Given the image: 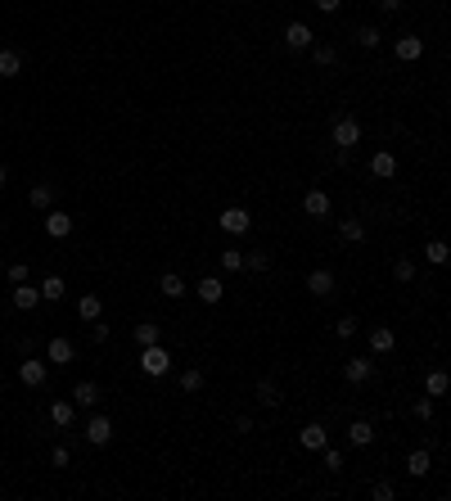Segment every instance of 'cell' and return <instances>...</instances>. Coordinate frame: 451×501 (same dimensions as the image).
Here are the masks:
<instances>
[{
  "mask_svg": "<svg viewBox=\"0 0 451 501\" xmlns=\"http://www.w3.org/2000/svg\"><path fill=\"white\" fill-rule=\"evenodd\" d=\"M393 280H398V284H411V280H415V262H411V258H398V262H393Z\"/></svg>",
  "mask_w": 451,
  "mask_h": 501,
  "instance_id": "30",
  "label": "cell"
},
{
  "mask_svg": "<svg viewBox=\"0 0 451 501\" xmlns=\"http://www.w3.org/2000/svg\"><path fill=\"white\" fill-rule=\"evenodd\" d=\"M45 235H50V240H64V235H73V217H68L64 208L45 217Z\"/></svg>",
  "mask_w": 451,
  "mask_h": 501,
  "instance_id": "11",
  "label": "cell"
},
{
  "mask_svg": "<svg viewBox=\"0 0 451 501\" xmlns=\"http://www.w3.org/2000/svg\"><path fill=\"white\" fill-rule=\"evenodd\" d=\"M429 469H433L429 452H411V456H406V474H411V479H424Z\"/></svg>",
  "mask_w": 451,
  "mask_h": 501,
  "instance_id": "22",
  "label": "cell"
},
{
  "mask_svg": "<svg viewBox=\"0 0 451 501\" xmlns=\"http://www.w3.org/2000/svg\"><path fill=\"white\" fill-rule=\"evenodd\" d=\"M334 59H339L334 45H316V64H321V68H334Z\"/></svg>",
  "mask_w": 451,
  "mask_h": 501,
  "instance_id": "37",
  "label": "cell"
},
{
  "mask_svg": "<svg viewBox=\"0 0 451 501\" xmlns=\"http://www.w3.org/2000/svg\"><path fill=\"white\" fill-rule=\"evenodd\" d=\"M339 5H343V0H316V10H321V14H334Z\"/></svg>",
  "mask_w": 451,
  "mask_h": 501,
  "instance_id": "45",
  "label": "cell"
},
{
  "mask_svg": "<svg viewBox=\"0 0 451 501\" xmlns=\"http://www.w3.org/2000/svg\"><path fill=\"white\" fill-rule=\"evenodd\" d=\"M284 45H289V50H307V45H316V32L307 27V23L293 19L289 27H284Z\"/></svg>",
  "mask_w": 451,
  "mask_h": 501,
  "instance_id": "4",
  "label": "cell"
},
{
  "mask_svg": "<svg viewBox=\"0 0 451 501\" xmlns=\"http://www.w3.org/2000/svg\"><path fill=\"white\" fill-rule=\"evenodd\" d=\"M424 258H429L433 267H442V262H447V244H442V240H429V244H424Z\"/></svg>",
  "mask_w": 451,
  "mask_h": 501,
  "instance_id": "33",
  "label": "cell"
},
{
  "mask_svg": "<svg viewBox=\"0 0 451 501\" xmlns=\"http://www.w3.org/2000/svg\"><path fill=\"white\" fill-rule=\"evenodd\" d=\"M136 343H140V348H149V343H162V330L154 326V321H145V326H136Z\"/></svg>",
  "mask_w": 451,
  "mask_h": 501,
  "instance_id": "28",
  "label": "cell"
},
{
  "mask_svg": "<svg viewBox=\"0 0 451 501\" xmlns=\"http://www.w3.org/2000/svg\"><path fill=\"white\" fill-rule=\"evenodd\" d=\"M99 312H104L99 294H82V303H77V316H82V321H99Z\"/></svg>",
  "mask_w": 451,
  "mask_h": 501,
  "instance_id": "24",
  "label": "cell"
},
{
  "mask_svg": "<svg viewBox=\"0 0 451 501\" xmlns=\"http://www.w3.org/2000/svg\"><path fill=\"white\" fill-rule=\"evenodd\" d=\"M36 303H41V289H32V284L23 280L19 289H14V307H19V312H32Z\"/></svg>",
  "mask_w": 451,
  "mask_h": 501,
  "instance_id": "20",
  "label": "cell"
},
{
  "mask_svg": "<svg viewBox=\"0 0 451 501\" xmlns=\"http://www.w3.org/2000/svg\"><path fill=\"white\" fill-rule=\"evenodd\" d=\"M45 375H50V366H45V361H32V357H27V361H19V380L27 384V389H41V384H45Z\"/></svg>",
  "mask_w": 451,
  "mask_h": 501,
  "instance_id": "6",
  "label": "cell"
},
{
  "mask_svg": "<svg viewBox=\"0 0 451 501\" xmlns=\"http://www.w3.org/2000/svg\"><path fill=\"white\" fill-rule=\"evenodd\" d=\"M321 452H325V465H330V469H343V452H339V447H330V443H325Z\"/></svg>",
  "mask_w": 451,
  "mask_h": 501,
  "instance_id": "38",
  "label": "cell"
},
{
  "mask_svg": "<svg viewBox=\"0 0 451 501\" xmlns=\"http://www.w3.org/2000/svg\"><path fill=\"white\" fill-rule=\"evenodd\" d=\"M45 357H50L54 366H68V361L77 357V348H73V339H64V334H54L50 343H45Z\"/></svg>",
  "mask_w": 451,
  "mask_h": 501,
  "instance_id": "5",
  "label": "cell"
},
{
  "mask_svg": "<svg viewBox=\"0 0 451 501\" xmlns=\"http://www.w3.org/2000/svg\"><path fill=\"white\" fill-rule=\"evenodd\" d=\"M95 402H99V384L95 380H82L73 389V406H95Z\"/></svg>",
  "mask_w": 451,
  "mask_h": 501,
  "instance_id": "19",
  "label": "cell"
},
{
  "mask_svg": "<svg viewBox=\"0 0 451 501\" xmlns=\"http://www.w3.org/2000/svg\"><path fill=\"white\" fill-rule=\"evenodd\" d=\"M19 73H23L19 50H0V77H19Z\"/></svg>",
  "mask_w": 451,
  "mask_h": 501,
  "instance_id": "27",
  "label": "cell"
},
{
  "mask_svg": "<svg viewBox=\"0 0 451 501\" xmlns=\"http://www.w3.org/2000/svg\"><path fill=\"white\" fill-rule=\"evenodd\" d=\"M50 461H54V469H68V461H73V452H68V447H54V452H50Z\"/></svg>",
  "mask_w": 451,
  "mask_h": 501,
  "instance_id": "39",
  "label": "cell"
},
{
  "mask_svg": "<svg viewBox=\"0 0 451 501\" xmlns=\"http://www.w3.org/2000/svg\"><path fill=\"white\" fill-rule=\"evenodd\" d=\"M415 415H419V420H429V415H433V398H419V402H415Z\"/></svg>",
  "mask_w": 451,
  "mask_h": 501,
  "instance_id": "43",
  "label": "cell"
},
{
  "mask_svg": "<svg viewBox=\"0 0 451 501\" xmlns=\"http://www.w3.org/2000/svg\"><path fill=\"white\" fill-rule=\"evenodd\" d=\"M393 497H398V488H393V483H375V501H393Z\"/></svg>",
  "mask_w": 451,
  "mask_h": 501,
  "instance_id": "40",
  "label": "cell"
},
{
  "mask_svg": "<svg viewBox=\"0 0 451 501\" xmlns=\"http://www.w3.org/2000/svg\"><path fill=\"white\" fill-rule=\"evenodd\" d=\"M298 443L307 447V452H321L325 443H330V434H325V425H302V434H298Z\"/></svg>",
  "mask_w": 451,
  "mask_h": 501,
  "instance_id": "15",
  "label": "cell"
},
{
  "mask_svg": "<svg viewBox=\"0 0 451 501\" xmlns=\"http://www.w3.org/2000/svg\"><path fill=\"white\" fill-rule=\"evenodd\" d=\"M50 420H54V425H59V429H68V425H73V420H77L73 402H50Z\"/></svg>",
  "mask_w": 451,
  "mask_h": 501,
  "instance_id": "26",
  "label": "cell"
},
{
  "mask_svg": "<svg viewBox=\"0 0 451 501\" xmlns=\"http://www.w3.org/2000/svg\"><path fill=\"white\" fill-rule=\"evenodd\" d=\"M108 438H113V420H108V415H90V425H86V443H90V447H104Z\"/></svg>",
  "mask_w": 451,
  "mask_h": 501,
  "instance_id": "7",
  "label": "cell"
},
{
  "mask_svg": "<svg viewBox=\"0 0 451 501\" xmlns=\"http://www.w3.org/2000/svg\"><path fill=\"white\" fill-rule=\"evenodd\" d=\"M339 235H343L348 244H361V240H365V221H356V217H343V221H339Z\"/></svg>",
  "mask_w": 451,
  "mask_h": 501,
  "instance_id": "23",
  "label": "cell"
},
{
  "mask_svg": "<svg viewBox=\"0 0 451 501\" xmlns=\"http://www.w3.org/2000/svg\"><path fill=\"white\" fill-rule=\"evenodd\" d=\"M379 41H384V32H379L375 23H365V27H356V45H365V50H375Z\"/></svg>",
  "mask_w": 451,
  "mask_h": 501,
  "instance_id": "29",
  "label": "cell"
},
{
  "mask_svg": "<svg viewBox=\"0 0 451 501\" xmlns=\"http://www.w3.org/2000/svg\"><path fill=\"white\" fill-rule=\"evenodd\" d=\"M393 348H398L393 326H375V330H370V352H379V357H384V352H393Z\"/></svg>",
  "mask_w": 451,
  "mask_h": 501,
  "instance_id": "10",
  "label": "cell"
},
{
  "mask_svg": "<svg viewBox=\"0 0 451 501\" xmlns=\"http://www.w3.org/2000/svg\"><path fill=\"white\" fill-rule=\"evenodd\" d=\"M248 226H253V217H248V208L230 204V208L221 212V230H226V235H248Z\"/></svg>",
  "mask_w": 451,
  "mask_h": 501,
  "instance_id": "3",
  "label": "cell"
},
{
  "mask_svg": "<svg viewBox=\"0 0 451 501\" xmlns=\"http://www.w3.org/2000/svg\"><path fill=\"white\" fill-rule=\"evenodd\" d=\"M267 253H248V258H244V267H253V271H267Z\"/></svg>",
  "mask_w": 451,
  "mask_h": 501,
  "instance_id": "41",
  "label": "cell"
},
{
  "mask_svg": "<svg viewBox=\"0 0 451 501\" xmlns=\"http://www.w3.org/2000/svg\"><path fill=\"white\" fill-rule=\"evenodd\" d=\"M181 389L185 393H199V389H204V371H185L181 375Z\"/></svg>",
  "mask_w": 451,
  "mask_h": 501,
  "instance_id": "36",
  "label": "cell"
},
{
  "mask_svg": "<svg viewBox=\"0 0 451 501\" xmlns=\"http://www.w3.org/2000/svg\"><path fill=\"white\" fill-rule=\"evenodd\" d=\"M402 10V0H379V14H398Z\"/></svg>",
  "mask_w": 451,
  "mask_h": 501,
  "instance_id": "46",
  "label": "cell"
},
{
  "mask_svg": "<svg viewBox=\"0 0 451 501\" xmlns=\"http://www.w3.org/2000/svg\"><path fill=\"white\" fill-rule=\"evenodd\" d=\"M221 267L226 271H244V253L239 249H221Z\"/></svg>",
  "mask_w": 451,
  "mask_h": 501,
  "instance_id": "34",
  "label": "cell"
},
{
  "mask_svg": "<svg viewBox=\"0 0 451 501\" xmlns=\"http://www.w3.org/2000/svg\"><path fill=\"white\" fill-rule=\"evenodd\" d=\"M5 181H10V167H5V163H0V186H5Z\"/></svg>",
  "mask_w": 451,
  "mask_h": 501,
  "instance_id": "47",
  "label": "cell"
},
{
  "mask_svg": "<svg viewBox=\"0 0 451 501\" xmlns=\"http://www.w3.org/2000/svg\"><path fill=\"white\" fill-rule=\"evenodd\" d=\"M194 294L204 298V303H221V294H226V284L217 280V276H204V280L194 284Z\"/></svg>",
  "mask_w": 451,
  "mask_h": 501,
  "instance_id": "16",
  "label": "cell"
},
{
  "mask_svg": "<svg viewBox=\"0 0 451 501\" xmlns=\"http://www.w3.org/2000/svg\"><path fill=\"white\" fill-rule=\"evenodd\" d=\"M419 55H424V41H419V36H398V59L402 64H415Z\"/></svg>",
  "mask_w": 451,
  "mask_h": 501,
  "instance_id": "17",
  "label": "cell"
},
{
  "mask_svg": "<svg viewBox=\"0 0 451 501\" xmlns=\"http://www.w3.org/2000/svg\"><path fill=\"white\" fill-rule=\"evenodd\" d=\"M50 199H54L50 186H32V190H27V204H32V208H50Z\"/></svg>",
  "mask_w": 451,
  "mask_h": 501,
  "instance_id": "32",
  "label": "cell"
},
{
  "mask_svg": "<svg viewBox=\"0 0 451 501\" xmlns=\"http://www.w3.org/2000/svg\"><path fill=\"white\" fill-rule=\"evenodd\" d=\"M90 334H95V343H104V339H108V326H99V321H90Z\"/></svg>",
  "mask_w": 451,
  "mask_h": 501,
  "instance_id": "44",
  "label": "cell"
},
{
  "mask_svg": "<svg viewBox=\"0 0 451 501\" xmlns=\"http://www.w3.org/2000/svg\"><path fill=\"white\" fill-rule=\"evenodd\" d=\"M330 140H334V149H356V145H361V122L356 118H339L334 131H330Z\"/></svg>",
  "mask_w": 451,
  "mask_h": 501,
  "instance_id": "2",
  "label": "cell"
},
{
  "mask_svg": "<svg viewBox=\"0 0 451 501\" xmlns=\"http://www.w3.org/2000/svg\"><path fill=\"white\" fill-rule=\"evenodd\" d=\"M370 172H375L379 181H393V176H398V154H393V149H379L375 158H370Z\"/></svg>",
  "mask_w": 451,
  "mask_h": 501,
  "instance_id": "9",
  "label": "cell"
},
{
  "mask_svg": "<svg viewBox=\"0 0 451 501\" xmlns=\"http://www.w3.org/2000/svg\"><path fill=\"white\" fill-rule=\"evenodd\" d=\"M10 280H14V284L27 280V262H14V267H10Z\"/></svg>",
  "mask_w": 451,
  "mask_h": 501,
  "instance_id": "42",
  "label": "cell"
},
{
  "mask_svg": "<svg viewBox=\"0 0 451 501\" xmlns=\"http://www.w3.org/2000/svg\"><path fill=\"white\" fill-rule=\"evenodd\" d=\"M258 402H262V406H276V402H280L276 380H258Z\"/></svg>",
  "mask_w": 451,
  "mask_h": 501,
  "instance_id": "31",
  "label": "cell"
},
{
  "mask_svg": "<svg viewBox=\"0 0 451 501\" xmlns=\"http://www.w3.org/2000/svg\"><path fill=\"white\" fill-rule=\"evenodd\" d=\"M334 334H339V339H352L356 334V316H339V321H334Z\"/></svg>",
  "mask_w": 451,
  "mask_h": 501,
  "instance_id": "35",
  "label": "cell"
},
{
  "mask_svg": "<svg viewBox=\"0 0 451 501\" xmlns=\"http://www.w3.org/2000/svg\"><path fill=\"white\" fill-rule=\"evenodd\" d=\"M447 389H451V375L447 371H429V375H424V393H429V398H442Z\"/></svg>",
  "mask_w": 451,
  "mask_h": 501,
  "instance_id": "21",
  "label": "cell"
},
{
  "mask_svg": "<svg viewBox=\"0 0 451 501\" xmlns=\"http://www.w3.org/2000/svg\"><path fill=\"white\" fill-rule=\"evenodd\" d=\"M302 212H307V217H330V195H325V190H307V195H302Z\"/></svg>",
  "mask_w": 451,
  "mask_h": 501,
  "instance_id": "8",
  "label": "cell"
},
{
  "mask_svg": "<svg viewBox=\"0 0 451 501\" xmlns=\"http://www.w3.org/2000/svg\"><path fill=\"white\" fill-rule=\"evenodd\" d=\"M64 298V276H45L41 280V303H59Z\"/></svg>",
  "mask_w": 451,
  "mask_h": 501,
  "instance_id": "25",
  "label": "cell"
},
{
  "mask_svg": "<svg viewBox=\"0 0 451 501\" xmlns=\"http://www.w3.org/2000/svg\"><path fill=\"white\" fill-rule=\"evenodd\" d=\"M158 294H162V298H172V303H176V298H185L190 289H185V280H181L176 271H167V276L158 280Z\"/></svg>",
  "mask_w": 451,
  "mask_h": 501,
  "instance_id": "18",
  "label": "cell"
},
{
  "mask_svg": "<svg viewBox=\"0 0 451 501\" xmlns=\"http://www.w3.org/2000/svg\"><path fill=\"white\" fill-rule=\"evenodd\" d=\"M370 371H375V366H370L365 357H352V361H343V380H348V384H365V380H370Z\"/></svg>",
  "mask_w": 451,
  "mask_h": 501,
  "instance_id": "13",
  "label": "cell"
},
{
  "mask_svg": "<svg viewBox=\"0 0 451 501\" xmlns=\"http://www.w3.org/2000/svg\"><path fill=\"white\" fill-rule=\"evenodd\" d=\"M140 371L154 375V380H158V375H167V371H172V352L162 348V343H149V348H140Z\"/></svg>",
  "mask_w": 451,
  "mask_h": 501,
  "instance_id": "1",
  "label": "cell"
},
{
  "mask_svg": "<svg viewBox=\"0 0 451 501\" xmlns=\"http://www.w3.org/2000/svg\"><path fill=\"white\" fill-rule=\"evenodd\" d=\"M348 443L352 447H370L375 443V425H370V420H352V425H348Z\"/></svg>",
  "mask_w": 451,
  "mask_h": 501,
  "instance_id": "12",
  "label": "cell"
},
{
  "mask_svg": "<svg viewBox=\"0 0 451 501\" xmlns=\"http://www.w3.org/2000/svg\"><path fill=\"white\" fill-rule=\"evenodd\" d=\"M307 289H312L316 298H325V294H334V271H325V267H316L312 276H307Z\"/></svg>",
  "mask_w": 451,
  "mask_h": 501,
  "instance_id": "14",
  "label": "cell"
}]
</instances>
